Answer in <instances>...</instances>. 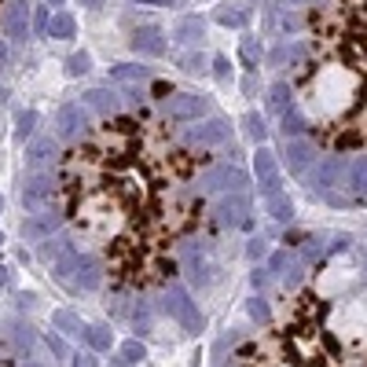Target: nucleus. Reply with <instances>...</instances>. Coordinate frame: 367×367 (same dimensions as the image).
<instances>
[{"label":"nucleus","mask_w":367,"mask_h":367,"mask_svg":"<svg viewBox=\"0 0 367 367\" xmlns=\"http://www.w3.org/2000/svg\"><path fill=\"white\" fill-rule=\"evenodd\" d=\"M206 154L151 110L107 114L62 151L55 199L70 235L118 291H158L202 232Z\"/></svg>","instance_id":"nucleus-1"},{"label":"nucleus","mask_w":367,"mask_h":367,"mask_svg":"<svg viewBox=\"0 0 367 367\" xmlns=\"http://www.w3.org/2000/svg\"><path fill=\"white\" fill-rule=\"evenodd\" d=\"M291 95L320 147L367 154V0H312Z\"/></svg>","instance_id":"nucleus-2"},{"label":"nucleus","mask_w":367,"mask_h":367,"mask_svg":"<svg viewBox=\"0 0 367 367\" xmlns=\"http://www.w3.org/2000/svg\"><path fill=\"white\" fill-rule=\"evenodd\" d=\"M235 367H367V272L331 258L239 345Z\"/></svg>","instance_id":"nucleus-3"},{"label":"nucleus","mask_w":367,"mask_h":367,"mask_svg":"<svg viewBox=\"0 0 367 367\" xmlns=\"http://www.w3.org/2000/svg\"><path fill=\"white\" fill-rule=\"evenodd\" d=\"M4 29L11 41H26L29 37V4L26 0H11V4H4Z\"/></svg>","instance_id":"nucleus-4"},{"label":"nucleus","mask_w":367,"mask_h":367,"mask_svg":"<svg viewBox=\"0 0 367 367\" xmlns=\"http://www.w3.org/2000/svg\"><path fill=\"white\" fill-rule=\"evenodd\" d=\"M55 125H59L62 136H77V129L85 125V110H81V103H67V107H62L59 118H55Z\"/></svg>","instance_id":"nucleus-5"},{"label":"nucleus","mask_w":367,"mask_h":367,"mask_svg":"<svg viewBox=\"0 0 367 367\" xmlns=\"http://www.w3.org/2000/svg\"><path fill=\"white\" fill-rule=\"evenodd\" d=\"M48 37H55V41L74 37V19H70V15H52V22H48Z\"/></svg>","instance_id":"nucleus-6"},{"label":"nucleus","mask_w":367,"mask_h":367,"mask_svg":"<svg viewBox=\"0 0 367 367\" xmlns=\"http://www.w3.org/2000/svg\"><path fill=\"white\" fill-rule=\"evenodd\" d=\"M34 121H37V114H34V110H26V114H19V121H15V125H19V129H15V140H26L29 133H34Z\"/></svg>","instance_id":"nucleus-7"},{"label":"nucleus","mask_w":367,"mask_h":367,"mask_svg":"<svg viewBox=\"0 0 367 367\" xmlns=\"http://www.w3.org/2000/svg\"><path fill=\"white\" fill-rule=\"evenodd\" d=\"M48 151H52V140L48 136H41L34 147H29V162H41V158H48Z\"/></svg>","instance_id":"nucleus-8"},{"label":"nucleus","mask_w":367,"mask_h":367,"mask_svg":"<svg viewBox=\"0 0 367 367\" xmlns=\"http://www.w3.org/2000/svg\"><path fill=\"white\" fill-rule=\"evenodd\" d=\"M0 367H19V356H15L4 342H0Z\"/></svg>","instance_id":"nucleus-9"},{"label":"nucleus","mask_w":367,"mask_h":367,"mask_svg":"<svg viewBox=\"0 0 367 367\" xmlns=\"http://www.w3.org/2000/svg\"><path fill=\"white\" fill-rule=\"evenodd\" d=\"M88 70V55H74L70 59V74H85Z\"/></svg>","instance_id":"nucleus-10"},{"label":"nucleus","mask_w":367,"mask_h":367,"mask_svg":"<svg viewBox=\"0 0 367 367\" xmlns=\"http://www.w3.org/2000/svg\"><path fill=\"white\" fill-rule=\"evenodd\" d=\"M8 67V44H4V37H0V70Z\"/></svg>","instance_id":"nucleus-11"},{"label":"nucleus","mask_w":367,"mask_h":367,"mask_svg":"<svg viewBox=\"0 0 367 367\" xmlns=\"http://www.w3.org/2000/svg\"><path fill=\"white\" fill-rule=\"evenodd\" d=\"M81 4H85V8H100V4H103V0H81Z\"/></svg>","instance_id":"nucleus-12"},{"label":"nucleus","mask_w":367,"mask_h":367,"mask_svg":"<svg viewBox=\"0 0 367 367\" xmlns=\"http://www.w3.org/2000/svg\"><path fill=\"white\" fill-rule=\"evenodd\" d=\"M0 8H4V0H0ZM0 22H4V11H0Z\"/></svg>","instance_id":"nucleus-13"},{"label":"nucleus","mask_w":367,"mask_h":367,"mask_svg":"<svg viewBox=\"0 0 367 367\" xmlns=\"http://www.w3.org/2000/svg\"><path fill=\"white\" fill-rule=\"evenodd\" d=\"M0 103H4V88H0Z\"/></svg>","instance_id":"nucleus-14"},{"label":"nucleus","mask_w":367,"mask_h":367,"mask_svg":"<svg viewBox=\"0 0 367 367\" xmlns=\"http://www.w3.org/2000/svg\"><path fill=\"white\" fill-rule=\"evenodd\" d=\"M55 4H62V0H55Z\"/></svg>","instance_id":"nucleus-15"},{"label":"nucleus","mask_w":367,"mask_h":367,"mask_svg":"<svg viewBox=\"0 0 367 367\" xmlns=\"http://www.w3.org/2000/svg\"><path fill=\"white\" fill-rule=\"evenodd\" d=\"M0 206H4V202H0Z\"/></svg>","instance_id":"nucleus-16"}]
</instances>
